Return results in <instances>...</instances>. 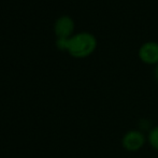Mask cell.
Here are the masks:
<instances>
[{
	"label": "cell",
	"instance_id": "cell-1",
	"mask_svg": "<svg viewBox=\"0 0 158 158\" xmlns=\"http://www.w3.org/2000/svg\"><path fill=\"white\" fill-rule=\"evenodd\" d=\"M97 46V39L90 32H79L67 39L66 51L73 57L84 58L92 54Z\"/></svg>",
	"mask_w": 158,
	"mask_h": 158
},
{
	"label": "cell",
	"instance_id": "cell-6",
	"mask_svg": "<svg viewBox=\"0 0 158 158\" xmlns=\"http://www.w3.org/2000/svg\"><path fill=\"white\" fill-rule=\"evenodd\" d=\"M67 39H68V38H57V40H56L57 48H60V50H66Z\"/></svg>",
	"mask_w": 158,
	"mask_h": 158
},
{
	"label": "cell",
	"instance_id": "cell-5",
	"mask_svg": "<svg viewBox=\"0 0 158 158\" xmlns=\"http://www.w3.org/2000/svg\"><path fill=\"white\" fill-rule=\"evenodd\" d=\"M148 141L150 143L151 148L158 152V125L154 126L148 130Z\"/></svg>",
	"mask_w": 158,
	"mask_h": 158
},
{
	"label": "cell",
	"instance_id": "cell-4",
	"mask_svg": "<svg viewBox=\"0 0 158 158\" xmlns=\"http://www.w3.org/2000/svg\"><path fill=\"white\" fill-rule=\"evenodd\" d=\"M54 30L57 38H70L74 30V22L68 15H61L55 21Z\"/></svg>",
	"mask_w": 158,
	"mask_h": 158
},
{
	"label": "cell",
	"instance_id": "cell-3",
	"mask_svg": "<svg viewBox=\"0 0 158 158\" xmlns=\"http://www.w3.org/2000/svg\"><path fill=\"white\" fill-rule=\"evenodd\" d=\"M139 58L144 64H158V43L154 41L145 42L139 50Z\"/></svg>",
	"mask_w": 158,
	"mask_h": 158
},
{
	"label": "cell",
	"instance_id": "cell-7",
	"mask_svg": "<svg viewBox=\"0 0 158 158\" xmlns=\"http://www.w3.org/2000/svg\"><path fill=\"white\" fill-rule=\"evenodd\" d=\"M155 77H156V80L158 82V64L156 66V68H155Z\"/></svg>",
	"mask_w": 158,
	"mask_h": 158
},
{
	"label": "cell",
	"instance_id": "cell-2",
	"mask_svg": "<svg viewBox=\"0 0 158 158\" xmlns=\"http://www.w3.org/2000/svg\"><path fill=\"white\" fill-rule=\"evenodd\" d=\"M148 141V138L144 135L140 129L128 130L122 138V146L127 152L135 153L140 151Z\"/></svg>",
	"mask_w": 158,
	"mask_h": 158
}]
</instances>
